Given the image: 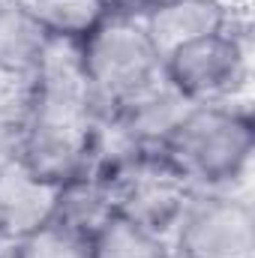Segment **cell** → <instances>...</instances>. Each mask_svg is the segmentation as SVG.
Listing matches in <instances>:
<instances>
[{
	"mask_svg": "<svg viewBox=\"0 0 255 258\" xmlns=\"http://www.w3.org/2000/svg\"><path fill=\"white\" fill-rule=\"evenodd\" d=\"M60 186L36 177L24 162L0 168V240H21L54 219Z\"/></svg>",
	"mask_w": 255,
	"mask_h": 258,
	"instance_id": "obj_6",
	"label": "cell"
},
{
	"mask_svg": "<svg viewBox=\"0 0 255 258\" xmlns=\"http://www.w3.org/2000/svg\"><path fill=\"white\" fill-rule=\"evenodd\" d=\"M159 153L189 180L222 186L243 174L252 156V123L243 111L216 102L189 105Z\"/></svg>",
	"mask_w": 255,
	"mask_h": 258,
	"instance_id": "obj_2",
	"label": "cell"
},
{
	"mask_svg": "<svg viewBox=\"0 0 255 258\" xmlns=\"http://www.w3.org/2000/svg\"><path fill=\"white\" fill-rule=\"evenodd\" d=\"M90 258H168L162 234L111 213L90 234Z\"/></svg>",
	"mask_w": 255,
	"mask_h": 258,
	"instance_id": "obj_10",
	"label": "cell"
},
{
	"mask_svg": "<svg viewBox=\"0 0 255 258\" xmlns=\"http://www.w3.org/2000/svg\"><path fill=\"white\" fill-rule=\"evenodd\" d=\"M108 3H126V6H138L141 12H147V9H153V6H159L165 0H108Z\"/></svg>",
	"mask_w": 255,
	"mask_h": 258,
	"instance_id": "obj_14",
	"label": "cell"
},
{
	"mask_svg": "<svg viewBox=\"0 0 255 258\" xmlns=\"http://www.w3.org/2000/svg\"><path fill=\"white\" fill-rule=\"evenodd\" d=\"M153 48L165 60L174 48L192 39L228 30V12L219 0H165L141 18Z\"/></svg>",
	"mask_w": 255,
	"mask_h": 258,
	"instance_id": "obj_7",
	"label": "cell"
},
{
	"mask_svg": "<svg viewBox=\"0 0 255 258\" xmlns=\"http://www.w3.org/2000/svg\"><path fill=\"white\" fill-rule=\"evenodd\" d=\"M243 72H246L243 42L228 30L192 39L162 60L165 81L192 105H204L231 93L243 81Z\"/></svg>",
	"mask_w": 255,
	"mask_h": 258,
	"instance_id": "obj_4",
	"label": "cell"
},
{
	"mask_svg": "<svg viewBox=\"0 0 255 258\" xmlns=\"http://www.w3.org/2000/svg\"><path fill=\"white\" fill-rule=\"evenodd\" d=\"M48 33L24 0H0V66L36 72Z\"/></svg>",
	"mask_w": 255,
	"mask_h": 258,
	"instance_id": "obj_8",
	"label": "cell"
},
{
	"mask_svg": "<svg viewBox=\"0 0 255 258\" xmlns=\"http://www.w3.org/2000/svg\"><path fill=\"white\" fill-rule=\"evenodd\" d=\"M174 228L180 258H252V213L237 198L189 201Z\"/></svg>",
	"mask_w": 255,
	"mask_h": 258,
	"instance_id": "obj_5",
	"label": "cell"
},
{
	"mask_svg": "<svg viewBox=\"0 0 255 258\" xmlns=\"http://www.w3.org/2000/svg\"><path fill=\"white\" fill-rule=\"evenodd\" d=\"M33 72L0 66V123H21L33 102Z\"/></svg>",
	"mask_w": 255,
	"mask_h": 258,
	"instance_id": "obj_12",
	"label": "cell"
},
{
	"mask_svg": "<svg viewBox=\"0 0 255 258\" xmlns=\"http://www.w3.org/2000/svg\"><path fill=\"white\" fill-rule=\"evenodd\" d=\"M114 213L126 216L132 222L165 234L174 228L192 201L189 180L159 153L144 150L120 171H114L108 180Z\"/></svg>",
	"mask_w": 255,
	"mask_h": 258,
	"instance_id": "obj_3",
	"label": "cell"
},
{
	"mask_svg": "<svg viewBox=\"0 0 255 258\" xmlns=\"http://www.w3.org/2000/svg\"><path fill=\"white\" fill-rule=\"evenodd\" d=\"M9 258H90V237L51 219L27 237L15 240Z\"/></svg>",
	"mask_w": 255,
	"mask_h": 258,
	"instance_id": "obj_11",
	"label": "cell"
},
{
	"mask_svg": "<svg viewBox=\"0 0 255 258\" xmlns=\"http://www.w3.org/2000/svg\"><path fill=\"white\" fill-rule=\"evenodd\" d=\"M24 3L48 36L75 42L93 33L111 12L108 0H24Z\"/></svg>",
	"mask_w": 255,
	"mask_h": 258,
	"instance_id": "obj_9",
	"label": "cell"
},
{
	"mask_svg": "<svg viewBox=\"0 0 255 258\" xmlns=\"http://www.w3.org/2000/svg\"><path fill=\"white\" fill-rule=\"evenodd\" d=\"M24 162V120L0 123V168Z\"/></svg>",
	"mask_w": 255,
	"mask_h": 258,
	"instance_id": "obj_13",
	"label": "cell"
},
{
	"mask_svg": "<svg viewBox=\"0 0 255 258\" xmlns=\"http://www.w3.org/2000/svg\"><path fill=\"white\" fill-rule=\"evenodd\" d=\"M81 66L99 117H111L135 96L165 81L162 57L144 24L120 12H108V18L81 39Z\"/></svg>",
	"mask_w": 255,
	"mask_h": 258,
	"instance_id": "obj_1",
	"label": "cell"
}]
</instances>
